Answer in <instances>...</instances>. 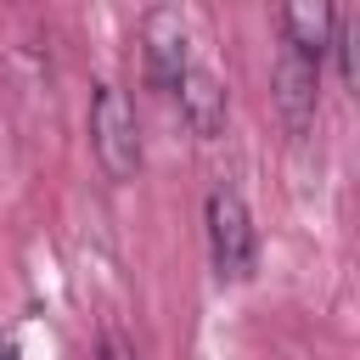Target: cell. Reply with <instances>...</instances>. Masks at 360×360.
<instances>
[{
  "mask_svg": "<svg viewBox=\"0 0 360 360\" xmlns=\"http://www.w3.org/2000/svg\"><path fill=\"white\" fill-rule=\"evenodd\" d=\"M101 360H135V354H129L124 338H107V343H101Z\"/></svg>",
  "mask_w": 360,
  "mask_h": 360,
  "instance_id": "52a82bcc",
  "label": "cell"
},
{
  "mask_svg": "<svg viewBox=\"0 0 360 360\" xmlns=\"http://www.w3.org/2000/svg\"><path fill=\"white\" fill-rule=\"evenodd\" d=\"M90 146L112 180L141 174V124H135V107L118 84H96V96H90Z\"/></svg>",
  "mask_w": 360,
  "mask_h": 360,
  "instance_id": "6da1fadb",
  "label": "cell"
},
{
  "mask_svg": "<svg viewBox=\"0 0 360 360\" xmlns=\"http://www.w3.org/2000/svg\"><path fill=\"white\" fill-rule=\"evenodd\" d=\"M174 90H180V112H186V124H191L197 141L225 135V84L208 68H186V79Z\"/></svg>",
  "mask_w": 360,
  "mask_h": 360,
  "instance_id": "8992f818",
  "label": "cell"
},
{
  "mask_svg": "<svg viewBox=\"0 0 360 360\" xmlns=\"http://www.w3.org/2000/svg\"><path fill=\"white\" fill-rule=\"evenodd\" d=\"M141 62H146V79L158 90H174L186 79V17L174 6H152L141 17Z\"/></svg>",
  "mask_w": 360,
  "mask_h": 360,
  "instance_id": "3957f363",
  "label": "cell"
},
{
  "mask_svg": "<svg viewBox=\"0 0 360 360\" xmlns=\"http://www.w3.org/2000/svg\"><path fill=\"white\" fill-rule=\"evenodd\" d=\"M208 253H214L219 281H248V276H253L259 242H253L248 202H242L231 186H214V191H208Z\"/></svg>",
  "mask_w": 360,
  "mask_h": 360,
  "instance_id": "7a4b0ae2",
  "label": "cell"
},
{
  "mask_svg": "<svg viewBox=\"0 0 360 360\" xmlns=\"http://www.w3.org/2000/svg\"><path fill=\"white\" fill-rule=\"evenodd\" d=\"M276 22H281V51H292V56H304V62L321 68V56L332 51L338 11H332L326 0H292V6H281Z\"/></svg>",
  "mask_w": 360,
  "mask_h": 360,
  "instance_id": "277c9868",
  "label": "cell"
},
{
  "mask_svg": "<svg viewBox=\"0 0 360 360\" xmlns=\"http://www.w3.org/2000/svg\"><path fill=\"white\" fill-rule=\"evenodd\" d=\"M0 360H17V343L11 338H0Z\"/></svg>",
  "mask_w": 360,
  "mask_h": 360,
  "instance_id": "ba28073f",
  "label": "cell"
},
{
  "mask_svg": "<svg viewBox=\"0 0 360 360\" xmlns=\"http://www.w3.org/2000/svg\"><path fill=\"white\" fill-rule=\"evenodd\" d=\"M270 84H276V107H281L287 129H292V135H304V129H309V118H315V84H321V68H315V62H304V56H292V51H281V56H276Z\"/></svg>",
  "mask_w": 360,
  "mask_h": 360,
  "instance_id": "5b68a950",
  "label": "cell"
}]
</instances>
